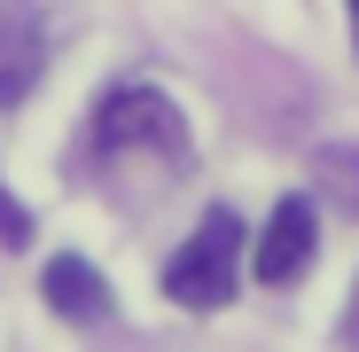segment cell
Instances as JSON below:
<instances>
[{
	"mask_svg": "<svg viewBox=\"0 0 359 352\" xmlns=\"http://www.w3.org/2000/svg\"><path fill=\"white\" fill-rule=\"evenodd\" d=\"M344 16H351V47H359V0H344Z\"/></svg>",
	"mask_w": 359,
	"mask_h": 352,
	"instance_id": "9",
	"label": "cell"
},
{
	"mask_svg": "<svg viewBox=\"0 0 359 352\" xmlns=\"http://www.w3.org/2000/svg\"><path fill=\"white\" fill-rule=\"evenodd\" d=\"M313 251H320L313 196H281V204H273V219H266V235L250 243V274H258L266 289H289L297 274L313 266Z\"/></svg>",
	"mask_w": 359,
	"mask_h": 352,
	"instance_id": "3",
	"label": "cell"
},
{
	"mask_svg": "<svg viewBox=\"0 0 359 352\" xmlns=\"http://www.w3.org/2000/svg\"><path fill=\"white\" fill-rule=\"evenodd\" d=\"M86 164L117 172V181L133 172V181L164 188V181H180V172L196 164V133H188V117H180V102L164 86L117 79L94 102V117H86Z\"/></svg>",
	"mask_w": 359,
	"mask_h": 352,
	"instance_id": "1",
	"label": "cell"
},
{
	"mask_svg": "<svg viewBox=\"0 0 359 352\" xmlns=\"http://www.w3.org/2000/svg\"><path fill=\"white\" fill-rule=\"evenodd\" d=\"M313 181H320V196H328L344 219H359V149H351V141L313 149Z\"/></svg>",
	"mask_w": 359,
	"mask_h": 352,
	"instance_id": "6",
	"label": "cell"
},
{
	"mask_svg": "<svg viewBox=\"0 0 359 352\" xmlns=\"http://www.w3.org/2000/svg\"><path fill=\"white\" fill-rule=\"evenodd\" d=\"M39 79H47V16H39V0H0V110L32 102Z\"/></svg>",
	"mask_w": 359,
	"mask_h": 352,
	"instance_id": "4",
	"label": "cell"
},
{
	"mask_svg": "<svg viewBox=\"0 0 359 352\" xmlns=\"http://www.w3.org/2000/svg\"><path fill=\"white\" fill-rule=\"evenodd\" d=\"M39 289H47V306L63 313V321H79V329H94V321H109V282L94 274V259H79V251H63V259H47V274H39Z\"/></svg>",
	"mask_w": 359,
	"mask_h": 352,
	"instance_id": "5",
	"label": "cell"
},
{
	"mask_svg": "<svg viewBox=\"0 0 359 352\" xmlns=\"http://www.w3.org/2000/svg\"><path fill=\"white\" fill-rule=\"evenodd\" d=\"M0 243H8V251H16V243H32V211H24L8 188H0Z\"/></svg>",
	"mask_w": 359,
	"mask_h": 352,
	"instance_id": "7",
	"label": "cell"
},
{
	"mask_svg": "<svg viewBox=\"0 0 359 352\" xmlns=\"http://www.w3.org/2000/svg\"><path fill=\"white\" fill-rule=\"evenodd\" d=\"M243 259H250L243 219H234L226 204H211L203 227L164 259V298L188 306V313H219V306H234V289H243Z\"/></svg>",
	"mask_w": 359,
	"mask_h": 352,
	"instance_id": "2",
	"label": "cell"
},
{
	"mask_svg": "<svg viewBox=\"0 0 359 352\" xmlns=\"http://www.w3.org/2000/svg\"><path fill=\"white\" fill-rule=\"evenodd\" d=\"M344 344L359 352V289H351V306H344Z\"/></svg>",
	"mask_w": 359,
	"mask_h": 352,
	"instance_id": "8",
	"label": "cell"
}]
</instances>
